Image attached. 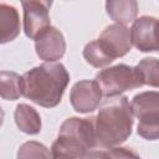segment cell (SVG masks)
Masks as SVG:
<instances>
[{
	"instance_id": "1",
	"label": "cell",
	"mask_w": 159,
	"mask_h": 159,
	"mask_svg": "<svg viewBox=\"0 0 159 159\" xmlns=\"http://www.w3.org/2000/svg\"><path fill=\"white\" fill-rule=\"evenodd\" d=\"M70 82V73L61 62H45L21 76L22 96L43 108L60 104Z\"/></svg>"
},
{
	"instance_id": "2",
	"label": "cell",
	"mask_w": 159,
	"mask_h": 159,
	"mask_svg": "<svg viewBox=\"0 0 159 159\" xmlns=\"http://www.w3.org/2000/svg\"><path fill=\"white\" fill-rule=\"evenodd\" d=\"M93 117L96 147L108 149L124 143L132 134L133 114L128 98L118 94L107 97Z\"/></svg>"
},
{
	"instance_id": "3",
	"label": "cell",
	"mask_w": 159,
	"mask_h": 159,
	"mask_svg": "<svg viewBox=\"0 0 159 159\" xmlns=\"http://www.w3.org/2000/svg\"><path fill=\"white\" fill-rule=\"evenodd\" d=\"M96 148L93 117L67 118L60 127L57 139L52 143L53 158H83Z\"/></svg>"
},
{
	"instance_id": "4",
	"label": "cell",
	"mask_w": 159,
	"mask_h": 159,
	"mask_svg": "<svg viewBox=\"0 0 159 159\" xmlns=\"http://www.w3.org/2000/svg\"><path fill=\"white\" fill-rule=\"evenodd\" d=\"M133 117L139 119L137 132L147 140L159 138V93L147 91L135 94L129 103Z\"/></svg>"
},
{
	"instance_id": "5",
	"label": "cell",
	"mask_w": 159,
	"mask_h": 159,
	"mask_svg": "<svg viewBox=\"0 0 159 159\" xmlns=\"http://www.w3.org/2000/svg\"><path fill=\"white\" fill-rule=\"evenodd\" d=\"M94 81L98 83L102 91V96L104 97L118 96L125 91L143 86L135 67L128 66L125 63H118L116 66L101 70L96 75Z\"/></svg>"
},
{
	"instance_id": "6",
	"label": "cell",
	"mask_w": 159,
	"mask_h": 159,
	"mask_svg": "<svg viewBox=\"0 0 159 159\" xmlns=\"http://www.w3.org/2000/svg\"><path fill=\"white\" fill-rule=\"evenodd\" d=\"M97 41L113 61L118 57L125 56L132 48L129 29L125 25L117 22L107 26Z\"/></svg>"
},
{
	"instance_id": "7",
	"label": "cell",
	"mask_w": 159,
	"mask_h": 159,
	"mask_svg": "<svg viewBox=\"0 0 159 159\" xmlns=\"http://www.w3.org/2000/svg\"><path fill=\"white\" fill-rule=\"evenodd\" d=\"M102 101V91L94 80H82L73 84L70 92V102L78 113H89L98 108Z\"/></svg>"
},
{
	"instance_id": "8",
	"label": "cell",
	"mask_w": 159,
	"mask_h": 159,
	"mask_svg": "<svg viewBox=\"0 0 159 159\" xmlns=\"http://www.w3.org/2000/svg\"><path fill=\"white\" fill-rule=\"evenodd\" d=\"M158 20L154 16H140L133 21L129 30V37L132 45L140 52H157L158 37H157Z\"/></svg>"
},
{
	"instance_id": "9",
	"label": "cell",
	"mask_w": 159,
	"mask_h": 159,
	"mask_svg": "<svg viewBox=\"0 0 159 159\" xmlns=\"http://www.w3.org/2000/svg\"><path fill=\"white\" fill-rule=\"evenodd\" d=\"M35 50L40 60L45 62H56L61 60L66 52V41L63 34L48 26L35 37Z\"/></svg>"
},
{
	"instance_id": "10",
	"label": "cell",
	"mask_w": 159,
	"mask_h": 159,
	"mask_svg": "<svg viewBox=\"0 0 159 159\" xmlns=\"http://www.w3.org/2000/svg\"><path fill=\"white\" fill-rule=\"evenodd\" d=\"M24 9V31L25 35L35 40V37L43 31L46 27L51 26L48 7L40 2H26L22 4Z\"/></svg>"
},
{
	"instance_id": "11",
	"label": "cell",
	"mask_w": 159,
	"mask_h": 159,
	"mask_svg": "<svg viewBox=\"0 0 159 159\" xmlns=\"http://www.w3.org/2000/svg\"><path fill=\"white\" fill-rule=\"evenodd\" d=\"M20 15L15 6L0 4V45L14 41L20 35Z\"/></svg>"
},
{
	"instance_id": "12",
	"label": "cell",
	"mask_w": 159,
	"mask_h": 159,
	"mask_svg": "<svg viewBox=\"0 0 159 159\" xmlns=\"http://www.w3.org/2000/svg\"><path fill=\"white\" fill-rule=\"evenodd\" d=\"M14 119L17 128L26 134L35 135L41 132L42 123L39 112L26 103H20L16 106V109L14 112Z\"/></svg>"
},
{
	"instance_id": "13",
	"label": "cell",
	"mask_w": 159,
	"mask_h": 159,
	"mask_svg": "<svg viewBox=\"0 0 159 159\" xmlns=\"http://www.w3.org/2000/svg\"><path fill=\"white\" fill-rule=\"evenodd\" d=\"M106 11L117 24L127 25L133 22L138 15L137 0H106Z\"/></svg>"
},
{
	"instance_id": "14",
	"label": "cell",
	"mask_w": 159,
	"mask_h": 159,
	"mask_svg": "<svg viewBox=\"0 0 159 159\" xmlns=\"http://www.w3.org/2000/svg\"><path fill=\"white\" fill-rule=\"evenodd\" d=\"M22 96L21 76L12 71L0 72V97L6 101H16Z\"/></svg>"
},
{
	"instance_id": "15",
	"label": "cell",
	"mask_w": 159,
	"mask_h": 159,
	"mask_svg": "<svg viewBox=\"0 0 159 159\" xmlns=\"http://www.w3.org/2000/svg\"><path fill=\"white\" fill-rule=\"evenodd\" d=\"M135 70L143 82V86H150L157 88L159 84V63L155 57H145L137 66Z\"/></svg>"
},
{
	"instance_id": "16",
	"label": "cell",
	"mask_w": 159,
	"mask_h": 159,
	"mask_svg": "<svg viewBox=\"0 0 159 159\" xmlns=\"http://www.w3.org/2000/svg\"><path fill=\"white\" fill-rule=\"evenodd\" d=\"M83 57L87 63L96 68H103L113 62V60L104 52L97 40L88 42L83 48Z\"/></svg>"
},
{
	"instance_id": "17",
	"label": "cell",
	"mask_w": 159,
	"mask_h": 159,
	"mask_svg": "<svg viewBox=\"0 0 159 159\" xmlns=\"http://www.w3.org/2000/svg\"><path fill=\"white\" fill-rule=\"evenodd\" d=\"M51 152L39 142H26L17 152V158H50Z\"/></svg>"
},
{
	"instance_id": "18",
	"label": "cell",
	"mask_w": 159,
	"mask_h": 159,
	"mask_svg": "<svg viewBox=\"0 0 159 159\" xmlns=\"http://www.w3.org/2000/svg\"><path fill=\"white\" fill-rule=\"evenodd\" d=\"M20 1H21V4H26V2H40V4H42V5H45L46 7L50 9L53 0H20Z\"/></svg>"
},
{
	"instance_id": "19",
	"label": "cell",
	"mask_w": 159,
	"mask_h": 159,
	"mask_svg": "<svg viewBox=\"0 0 159 159\" xmlns=\"http://www.w3.org/2000/svg\"><path fill=\"white\" fill-rule=\"evenodd\" d=\"M4 117H5V113H4V109L0 107V127L2 125V122H4Z\"/></svg>"
}]
</instances>
